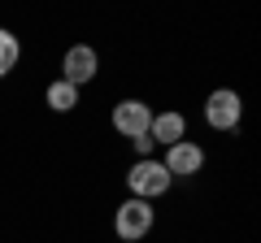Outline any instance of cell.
<instances>
[{"instance_id": "cell-7", "label": "cell", "mask_w": 261, "mask_h": 243, "mask_svg": "<svg viewBox=\"0 0 261 243\" xmlns=\"http://www.w3.org/2000/svg\"><path fill=\"white\" fill-rule=\"evenodd\" d=\"M187 135V117L183 113H152V126H148V139L152 143H161V148H174L178 139Z\"/></svg>"}, {"instance_id": "cell-2", "label": "cell", "mask_w": 261, "mask_h": 243, "mask_svg": "<svg viewBox=\"0 0 261 243\" xmlns=\"http://www.w3.org/2000/svg\"><path fill=\"white\" fill-rule=\"evenodd\" d=\"M113 230H118V239H126V243L144 239V234L152 230V204L130 196L126 204H118V213H113Z\"/></svg>"}, {"instance_id": "cell-3", "label": "cell", "mask_w": 261, "mask_h": 243, "mask_svg": "<svg viewBox=\"0 0 261 243\" xmlns=\"http://www.w3.org/2000/svg\"><path fill=\"white\" fill-rule=\"evenodd\" d=\"M240 117H244V100H240V92H231V87H218V92L205 100V122L214 126V131H235Z\"/></svg>"}, {"instance_id": "cell-1", "label": "cell", "mask_w": 261, "mask_h": 243, "mask_svg": "<svg viewBox=\"0 0 261 243\" xmlns=\"http://www.w3.org/2000/svg\"><path fill=\"white\" fill-rule=\"evenodd\" d=\"M170 183H174V178L166 174L161 161H135V165L126 169V187H130V196H135V200H157V196H166Z\"/></svg>"}, {"instance_id": "cell-5", "label": "cell", "mask_w": 261, "mask_h": 243, "mask_svg": "<svg viewBox=\"0 0 261 243\" xmlns=\"http://www.w3.org/2000/svg\"><path fill=\"white\" fill-rule=\"evenodd\" d=\"M96 74H100V56H96V48L74 44L70 52H65V61H61V78H65L70 87H83V83H92Z\"/></svg>"}, {"instance_id": "cell-6", "label": "cell", "mask_w": 261, "mask_h": 243, "mask_svg": "<svg viewBox=\"0 0 261 243\" xmlns=\"http://www.w3.org/2000/svg\"><path fill=\"white\" fill-rule=\"evenodd\" d=\"M166 174L170 178H192V174H200L205 169V148L200 143H192V139H178L174 148H166Z\"/></svg>"}, {"instance_id": "cell-4", "label": "cell", "mask_w": 261, "mask_h": 243, "mask_svg": "<svg viewBox=\"0 0 261 243\" xmlns=\"http://www.w3.org/2000/svg\"><path fill=\"white\" fill-rule=\"evenodd\" d=\"M148 126H152V109L144 100L113 104V131H118L122 139H140V135H148Z\"/></svg>"}, {"instance_id": "cell-9", "label": "cell", "mask_w": 261, "mask_h": 243, "mask_svg": "<svg viewBox=\"0 0 261 243\" xmlns=\"http://www.w3.org/2000/svg\"><path fill=\"white\" fill-rule=\"evenodd\" d=\"M18 56H22V44H18V35L0 26V78L9 74L13 66H18Z\"/></svg>"}, {"instance_id": "cell-8", "label": "cell", "mask_w": 261, "mask_h": 243, "mask_svg": "<svg viewBox=\"0 0 261 243\" xmlns=\"http://www.w3.org/2000/svg\"><path fill=\"white\" fill-rule=\"evenodd\" d=\"M44 100H48V109H53V113H70L79 104V87H70L65 78H57V83H48Z\"/></svg>"}]
</instances>
